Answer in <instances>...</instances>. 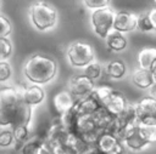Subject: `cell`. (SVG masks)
<instances>
[{"mask_svg":"<svg viewBox=\"0 0 156 154\" xmlns=\"http://www.w3.org/2000/svg\"><path fill=\"white\" fill-rule=\"evenodd\" d=\"M57 73L56 61L43 53H34L26 61L23 74L26 79L34 85H44L51 81Z\"/></svg>","mask_w":156,"mask_h":154,"instance_id":"cell-1","label":"cell"},{"mask_svg":"<svg viewBox=\"0 0 156 154\" xmlns=\"http://www.w3.org/2000/svg\"><path fill=\"white\" fill-rule=\"evenodd\" d=\"M29 13V18L32 24L38 29V30H49L51 28L55 27V24L57 23V11L56 8L43 1V0H38L35 2H33L29 6L28 10Z\"/></svg>","mask_w":156,"mask_h":154,"instance_id":"cell-2","label":"cell"},{"mask_svg":"<svg viewBox=\"0 0 156 154\" xmlns=\"http://www.w3.org/2000/svg\"><path fill=\"white\" fill-rule=\"evenodd\" d=\"M67 58L72 67L85 68L88 64L94 62L95 51L94 47L84 41H76L67 49Z\"/></svg>","mask_w":156,"mask_h":154,"instance_id":"cell-3","label":"cell"},{"mask_svg":"<svg viewBox=\"0 0 156 154\" xmlns=\"http://www.w3.org/2000/svg\"><path fill=\"white\" fill-rule=\"evenodd\" d=\"M115 12L110 7L94 10L91 13V25L94 33L100 38H106L107 34L113 29Z\"/></svg>","mask_w":156,"mask_h":154,"instance_id":"cell-4","label":"cell"},{"mask_svg":"<svg viewBox=\"0 0 156 154\" xmlns=\"http://www.w3.org/2000/svg\"><path fill=\"white\" fill-rule=\"evenodd\" d=\"M135 105V116L139 124L155 125L156 124V99L151 96L140 98Z\"/></svg>","mask_w":156,"mask_h":154,"instance_id":"cell-5","label":"cell"},{"mask_svg":"<svg viewBox=\"0 0 156 154\" xmlns=\"http://www.w3.org/2000/svg\"><path fill=\"white\" fill-rule=\"evenodd\" d=\"M95 86L96 85L91 79H89L84 74H79V75H73L69 79L67 90L76 99H79V98L91 95Z\"/></svg>","mask_w":156,"mask_h":154,"instance_id":"cell-6","label":"cell"},{"mask_svg":"<svg viewBox=\"0 0 156 154\" xmlns=\"http://www.w3.org/2000/svg\"><path fill=\"white\" fill-rule=\"evenodd\" d=\"M138 17L135 12L132 11H118L115 13L113 19V29L119 33H129L136 29L138 25Z\"/></svg>","mask_w":156,"mask_h":154,"instance_id":"cell-7","label":"cell"},{"mask_svg":"<svg viewBox=\"0 0 156 154\" xmlns=\"http://www.w3.org/2000/svg\"><path fill=\"white\" fill-rule=\"evenodd\" d=\"M127 103H128V99L126 98V96L121 91L113 89V91L108 95V97L102 102L101 107L106 108L112 115L118 116L126 108Z\"/></svg>","mask_w":156,"mask_h":154,"instance_id":"cell-8","label":"cell"},{"mask_svg":"<svg viewBox=\"0 0 156 154\" xmlns=\"http://www.w3.org/2000/svg\"><path fill=\"white\" fill-rule=\"evenodd\" d=\"M95 146L101 154H111V153H115V152L119 150L121 148H123V144L115 135H112L110 132H105V131H102L100 133Z\"/></svg>","mask_w":156,"mask_h":154,"instance_id":"cell-9","label":"cell"},{"mask_svg":"<svg viewBox=\"0 0 156 154\" xmlns=\"http://www.w3.org/2000/svg\"><path fill=\"white\" fill-rule=\"evenodd\" d=\"M76 102V98L69 93L68 90H62V91H58L57 93L54 95L52 97V108L56 113V115H62L65 114L66 112H68L73 104Z\"/></svg>","mask_w":156,"mask_h":154,"instance_id":"cell-10","label":"cell"},{"mask_svg":"<svg viewBox=\"0 0 156 154\" xmlns=\"http://www.w3.org/2000/svg\"><path fill=\"white\" fill-rule=\"evenodd\" d=\"M23 86H1L0 87V108L16 105L22 101Z\"/></svg>","mask_w":156,"mask_h":154,"instance_id":"cell-11","label":"cell"},{"mask_svg":"<svg viewBox=\"0 0 156 154\" xmlns=\"http://www.w3.org/2000/svg\"><path fill=\"white\" fill-rule=\"evenodd\" d=\"M44 99H45V91L40 85L30 84V85L23 86L22 101L28 105L30 107L39 105L40 103H43Z\"/></svg>","mask_w":156,"mask_h":154,"instance_id":"cell-12","label":"cell"},{"mask_svg":"<svg viewBox=\"0 0 156 154\" xmlns=\"http://www.w3.org/2000/svg\"><path fill=\"white\" fill-rule=\"evenodd\" d=\"M18 153L21 154H51V150L43 138H40L37 135H33L23 144V147L20 149Z\"/></svg>","mask_w":156,"mask_h":154,"instance_id":"cell-13","label":"cell"},{"mask_svg":"<svg viewBox=\"0 0 156 154\" xmlns=\"http://www.w3.org/2000/svg\"><path fill=\"white\" fill-rule=\"evenodd\" d=\"M132 82L140 90H150L155 85V76L150 69L138 67L132 73Z\"/></svg>","mask_w":156,"mask_h":154,"instance_id":"cell-14","label":"cell"},{"mask_svg":"<svg viewBox=\"0 0 156 154\" xmlns=\"http://www.w3.org/2000/svg\"><path fill=\"white\" fill-rule=\"evenodd\" d=\"M99 107H100V104L89 95L87 97L76 99L72 108L77 113V115L80 116V115H93Z\"/></svg>","mask_w":156,"mask_h":154,"instance_id":"cell-15","label":"cell"},{"mask_svg":"<svg viewBox=\"0 0 156 154\" xmlns=\"http://www.w3.org/2000/svg\"><path fill=\"white\" fill-rule=\"evenodd\" d=\"M63 146L68 150L69 154H80L88 146V143L76 132H68L66 133L63 138Z\"/></svg>","mask_w":156,"mask_h":154,"instance_id":"cell-16","label":"cell"},{"mask_svg":"<svg viewBox=\"0 0 156 154\" xmlns=\"http://www.w3.org/2000/svg\"><path fill=\"white\" fill-rule=\"evenodd\" d=\"M91 116H93V119H94L98 129L101 132L102 131H108L110 127L112 126V124L115 122V119H116L115 115H112L106 108H104L101 105L96 109V112Z\"/></svg>","mask_w":156,"mask_h":154,"instance_id":"cell-17","label":"cell"},{"mask_svg":"<svg viewBox=\"0 0 156 154\" xmlns=\"http://www.w3.org/2000/svg\"><path fill=\"white\" fill-rule=\"evenodd\" d=\"M32 115H33V107L28 105L23 101L18 102L16 104V108H15V124H13V126H18V125L29 126L30 120H32Z\"/></svg>","mask_w":156,"mask_h":154,"instance_id":"cell-18","label":"cell"},{"mask_svg":"<svg viewBox=\"0 0 156 154\" xmlns=\"http://www.w3.org/2000/svg\"><path fill=\"white\" fill-rule=\"evenodd\" d=\"M105 39H106V46L110 51L121 52L127 47V38H124L122 33L115 29H112Z\"/></svg>","mask_w":156,"mask_h":154,"instance_id":"cell-19","label":"cell"},{"mask_svg":"<svg viewBox=\"0 0 156 154\" xmlns=\"http://www.w3.org/2000/svg\"><path fill=\"white\" fill-rule=\"evenodd\" d=\"M136 61H138V65L139 68H143V69H150L152 63L156 61V47H144L139 51L138 53V57H136Z\"/></svg>","mask_w":156,"mask_h":154,"instance_id":"cell-20","label":"cell"},{"mask_svg":"<svg viewBox=\"0 0 156 154\" xmlns=\"http://www.w3.org/2000/svg\"><path fill=\"white\" fill-rule=\"evenodd\" d=\"M105 72H106V74H107L108 78L115 79V80H119V79H122L126 75L127 67H126V63L123 61L115 59V61H111L106 65Z\"/></svg>","mask_w":156,"mask_h":154,"instance_id":"cell-21","label":"cell"},{"mask_svg":"<svg viewBox=\"0 0 156 154\" xmlns=\"http://www.w3.org/2000/svg\"><path fill=\"white\" fill-rule=\"evenodd\" d=\"M12 133H13V138H15V149L17 152H20V149L23 147V144L30 138V130L29 126H24V125H18V126H13L12 129Z\"/></svg>","mask_w":156,"mask_h":154,"instance_id":"cell-22","label":"cell"},{"mask_svg":"<svg viewBox=\"0 0 156 154\" xmlns=\"http://www.w3.org/2000/svg\"><path fill=\"white\" fill-rule=\"evenodd\" d=\"M15 108L16 105L11 107H2L0 108V127H9L13 126L15 124Z\"/></svg>","mask_w":156,"mask_h":154,"instance_id":"cell-23","label":"cell"},{"mask_svg":"<svg viewBox=\"0 0 156 154\" xmlns=\"http://www.w3.org/2000/svg\"><path fill=\"white\" fill-rule=\"evenodd\" d=\"M139 132L144 137V139L147 142V144H154L156 143V124L155 125H144L139 124L138 125Z\"/></svg>","mask_w":156,"mask_h":154,"instance_id":"cell-24","label":"cell"},{"mask_svg":"<svg viewBox=\"0 0 156 154\" xmlns=\"http://www.w3.org/2000/svg\"><path fill=\"white\" fill-rule=\"evenodd\" d=\"M112 91H113V87H111L108 85H99V86H95V89L93 90L90 96L101 105L102 102L108 97V95Z\"/></svg>","mask_w":156,"mask_h":154,"instance_id":"cell-25","label":"cell"},{"mask_svg":"<svg viewBox=\"0 0 156 154\" xmlns=\"http://www.w3.org/2000/svg\"><path fill=\"white\" fill-rule=\"evenodd\" d=\"M101 74H102V67L98 62H91L90 64H88L84 68V75H87L94 82L101 78Z\"/></svg>","mask_w":156,"mask_h":154,"instance_id":"cell-26","label":"cell"},{"mask_svg":"<svg viewBox=\"0 0 156 154\" xmlns=\"http://www.w3.org/2000/svg\"><path fill=\"white\" fill-rule=\"evenodd\" d=\"M12 146H15V138H13L12 130H9V129L1 130L0 131V148L6 149Z\"/></svg>","mask_w":156,"mask_h":154,"instance_id":"cell-27","label":"cell"},{"mask_svg":"<svg viewBox=\"0 0 156 154\" xmlns=\"http://www.w3.org/2000/svg\"><path fill=\"white\" fill-rule=\"evenodd\" d=\"M136 29H139V30L143 32V33H149V32L155 30V27H154L151 19L149 18L147 13H141V15H139Z\"/></svg>","mask_w":156,"mask_h":154,"instance_id":"cell-28","label":"cell"},{"mask_svg":"<svg viewBox=\"0 0 156 154\" xmlns=\"http://www.w3.org/2000/svg\"><path fill=\"white\" fill-rule=\"evenodd\" d=\"M13 47L11 41L7 38L0 39V61H7V58L12 55Z\"/></svg>","mask_w":156,"mask_h":154,"instance_id":"cell-29","label":"cell"},{"mask_svg":"<svg viewBox=\"0 0 156 154\" xmlns=\"http://www.w3.org/2000/svg\"><path fill=\"white\" fill-rule=\"evenodd\" d=\"M12 32V24L9 21L7 17L4 15H0V39L1 38H7Z\"/></svg>","mask_w":156,"mask_h":154,"instance_id":"cell-30","label":"cell"},{"mask_svg":"<svg viewBox=\"0 0 156 154\" xmlns=\"http://www.w3.org/2000/svg\"><path fill=\"white\" fill-rule=\"evenodd\" d=\"M12 75L11 64L7 61H0V82L7 81Z\"/></svg>","mask_w":156,"mask_h":154,"instance_id":"cell-31","label":"cell"},{"mask_svg":"<svg viewBox=\"0 0 156 154\" xmlns=\"http://www.w3.org/2000/svg\"><path fill=\"white\" fill-rule=\"evenodd\" d=\"M85 7L90 10H99L104 7H108L110 0H83Z\"/></svg>","mask_w":156,"mask_h":154,"instance_id":"cell-32","label":"cell"},{"mask_svg":"<svg viewBox=\"0 0 156 154\" xmlns=\"http://www.w3.org/2000/svg\"><path fill=\"white\" fill-rule=\"evenodd\" d=\"M147 16H149V18L151 19V22H152V24H154V27H155V29H156V7L151 8V10L147 12Z\"/></svg>","mask_w":156,"mask_h":154,"instance_id":"cell-33","label":"cell"},{"mask_svg":"<svg viewBox=\"0 0 156 154\" xmlns=\"http://www.w3.org/2000/svg\"><path fill=\"white\" fill-rule=\"evenodd\" d=\"M149 96H151L152 98H155L156 99V84L149 90Z\"/></svg>","mask_w":156,"mask_h":154,"instance_id":"cell-34","label":"cell"},{"mask_svg":"<svg viewBox=\"0 0 156 154\" xmlns=\"http://www.w3.org/2000/svg\"><path fill=\"white\" fill-rule=\"evenodd\" d=\"M150 70H151V73H152V74H154V76H155V84H156V61L152 63V65H151Z\"/></svg>","mask_w":156,"mask_h":154,"instance_id":"cell-35","label":"cell"},{"mask_svg":"<svg viewBox=\"0 0 156 154\" xmlns=\"http://www.w3.org/2000/svg\"><path fill=\"white\" fill-rule=\"evenodd\" d=\"M111 154H127V149L123 147V148H121L119 150H117V152H115V153H111Z\"/></svg>","mask_w":156,"mask_h":154,"instance_id":"cell-36","label":"cell"},{"mask_svg":"<svg viewBox=\"0 0 156 154\" xmlns=\"http://www.w3.org/2000/svg\"><path fill=\"white\" fill-rule=\"evenodd\" d=\"M18 154H21V153H18Z\"/></svg>","mask_w":156,"mask_h":154,"instance_id":"cell-37","label":"cell"}]
</instances>
